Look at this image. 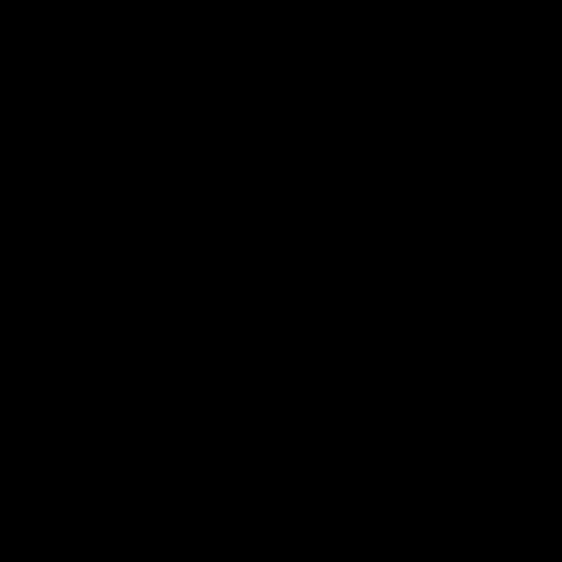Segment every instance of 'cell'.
<instances>
[{
    "instance_id": "cell-1",
    "label": "cell",
    "mask_w": 562,
    "mask_h": 562,
    "mask_svg": "<svg viewBox=\"0 0 562 562\" xmlns=\"http://www.w3.org/2000/svg\"><path fill=\"white\" fill-rule=\"evenodd\" d=\"M0 9H70V0H0Z\"/></svg>"
}]
</instances>
